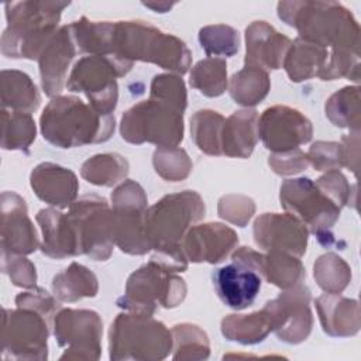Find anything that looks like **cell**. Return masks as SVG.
Returning <instances> with one entry per match:
<instances>
[{
	"mask_svg": "<svg viewBox=\"0 0 361 361\" xmlns=\"http://www.w3.org/2000/svg\"><path fill=\"white\" fill-rule=\"evenodd\" d=\"M31 188L45 203L56 207H68L78 196L79 183L72 171L44 162L31 172Z\"/></svg>",
	"mask_w": 361,
	"mask_h": 361,
	"instance_id": "7402d4cb",
	"label": "cell"
},
{
	"mask_svg": "<svg viewBox=\"0 0 361 361\" xmlns=\"http://www.w3.org/2000/svg\"><path fill=\"white\" fill-rule=\"evenodd\" d=\"M55 337L59 345L69 350L61 358L96 360L100 353L102 320L92 310H61L55 316Z\"/></svg>",
	"mask_w": 361,
	"mask_h": 361,
	"instance_id": "2e32d148",
	"label": "cell"
},
{
	"mask_svg": "<svg viewBox=\"0 0 361 361\" xmlns=\"http://www.w3.org/2000/svg\"><path fill=\"white\" fill-rule=\"evenodd\" d=\"M255 212V204L250 197L228 195L223 196L219 202L220 217L244 227Z\"/></svg>",
	"mask_w": 361,
	"mask_h": 361,
	"instance_id": "7bdbcfd3",
	"label": "cell"
},
{
	"mask_svg": "<svg viewBox=\"0 0 361 361\" xmlns=\"http://www.w3.org/2000/svg\"><path fill=\"white\" fill-rule=\"evenodd\" d=\"M278 16L295 27L299 38L330 51L360 52V25L337 1H279Z\"/></svg>",
	"mask_w": 361,
	"mask_h": 361,
	"instance_id": "6da1fadb",
	"label": "cell"
},
{
	"mask_svg": "<svg viewBox=\"0 0 361 361\" xmlns=\"http://www.w3.org/2000/svg\"><path fill=\"white\" fill-rule=\"evenodd\" d=\"M310 120L289 106L268 107L258 117V137L274 154L298 149L312 140Z\"/></svg>",
	"mask_w": 361,
	"mask_h": 361,
	"instance_id": "9a60e30c",
	"label": "cell"
},
{
	"mask_svg": "<svg viewBox=\"0 0 361 361\" xmlns=\"http://www.w3.org/2000/svg\"><path fill=\"white\" fill-rule=\"evenodd\" d=\"M213 285L220 300L234 309L251 306L259 293L264 278V255L250 247L233 254V262L213 272Z\"/></svg>",
	"mask_w": 361,
	"mask_h": 361,
	"instance_id": "8fae6325",
	"label": "cell"
},
{
	"mask_svg": "<svg viewBox=\"0 0 361 361\" xmlns=\"http://www.w3.org/2000/svg\"><path fill=\"white\" fill-rule=\"evenodd\" d=\"M190 85L209 97H217L227 87V65L221 58H206L190 72Z\"/></svg>",
	"mask_w": 361,
	"mask_h": 361,
	"instance_id": "d590c367",
	"label": "cell"
},
{
	"mask_svg": "<svg viewBox=\"0 0 361 361\" xmlns=\"http://www.w3.org/2000/svg\"><path fill=\"white\" fill-rule=\"evenodd\" d=\"M38 247L37 231L27 216L25 202L14 192L1 196V251L8 255L31 254Z\"/></svg>",
	"mask_w": 361,
	"mask_h": 361,
	"instance_id": "ac0fdd59",
	"label": "cell"
},
{
	"mask_svg": "<svg viewBox=\"0 0 361 361\" xmlns=\"http://www.w3.org/2000/svg\"><path fill=\"white\" fill-rule=\"evenodd\" d=\"M52 289L59 300L75 302L82 298L96 296L97 279L86 267L72 262L69 268L54 278Z\"/></svg>",
	"mask_w": 361,
	"mask_h": 361,
	"instance_id": "f1b7e54d",
	"label": "cell"
},
{
	"mask_svg": "<svg viewBox=\"0 0 361 361\" xmlns=\"http://www.w3.org/2000/svg\"><path fill=\"white\" fill-rule=\"evenodd\" d=\"M155 258L130 275L126 293L117 300L120 307L133 313L152 314L157 303L164 307L178 306L186 295L185 281Z\"/></svg>",
	"mask_w": 361,
	"mask_h": 361,
	"instance_id": "ba28073f",
	"label": "cell"
},
{
	"mask_svg": "<svg viewBox=\"0 0 361 361\" xmlns=\"http://www.w3.org/2000/svg\"><path fill=\"white\" fill-rule=\"evenodd\" d=\"M309 164L313 165L316 171H337L343 166L341 148L338 142H314L309 152L306 154Z\"/></svg>",
	"mask_w": 361,
	"mask_h": 361,
	"instance_id": "ee69618b",
	"label": "cell"
},
{
	"mask_svg": "<svg viewBox=\"0 0 361 361\" xmlns=\"http://www.w3.org/2000/svg\"><path fill=\"white\" fill-rule=\"evenodd\" d=\"M37 221L42 230L41 250L52 258L79 255L76 240L66 214L55 209H42L37 214Z\"/></svg>",
	"mask_w": 361,
	"mask_h": 361,
	"instance_id": "d4e9b609",
	"label": "cell"
},
{
	"mask_svg": "<svg viewBox=\"0 0 361 361\" xmlns=\"http://www.w3.org/2000/svg\"><path fill=\"white\" fill-rule=\"evenodd\" d=\"M307 234L306 226L289 213H265L254 223V240L258 247L298 258L306 252Z\"/></svg>",
	"mask_w": 361,
	"mask_h": 361,
	"instance_id": "e0dca14e",
	"label": "cell"
},
{
	"mask_svg": "<svg viewBox=\"0 0 361 361\" xmlns=\"http://www.w3.org/2000/svg\"><path fill=\"white\" fill-rule=\"evenodd\" d=\"M306 276L305 268L298 257L286 252L268 251L264 255V278L282 289L299 285Z\"/></svg>",
	"mask_w": 361,
	"mask_h": 361,
	"instance_id": "d6a6232c",
	"label": "cell"
},
{
	"mask_svg": "<svg viewBox=\"0 0 361 361\" xmlns=\"http://www.w3.org/2000/svg\"><path fill=\"white\" fill-rule=\"evenodd\" d=\"M109 56L127 63L152 62L180 75L190 66V51L182 39L138 20L111 24Z\"/></svg>",
	"mask_w": 361,
	"mask_h": 361,
	"instance_id": "7a4b0ae2",
	"label": "cell"
},
{
	"mask_svg": "<svg viewBox=\"0 0 361 361\" xmlns=\"http://www.w3.org/2000/svg\"><path fill=\"white\" fill-rule=\"evenodd\" d=\"M204 214V203L193 190L166 195L144 214V231L151 250L161 255L188 259L182 241Z\"/></svg>",
	"mask_w": 361,
	"mask_h": 361,
	"instance_id": "5b68a950",
	"label": "cell"
},
{
	"mask_svg": "<svg viewBox=\"0 0 361 361\" xmlns=\"http://www.w3.org/2000/svg\"><path fill=\"white\" fill-rule=\"evenodd\" d=\"M16 303L18 307L34 309L42 316H52L55 309H58V303L55 302V299L41 288L20 293L16 298Z\"/></svg>",
	"mask_w": 361,
	"mask_h": 361,
	"instance_id": "c3c4849f",
	"label": "cell"
},
{
	"mask_svg": "<svg viewBox=\"0 0 361 361\" xmlns=\"http://www.w3.org/2000/svg\"><path fill=\"white\" fill-rule=\"evenodd\" d=\"M48 323L34 309L20 307L18 310L4 309L3 353L16 358H45L47 357Z\"/></svg>",
	"mask_w": 361,
	"mask_h": 361,
	"instance_id": "5bb4252c",
	"label": "cell"
},
{
	"mask_svg": "<svg viewBox=\"0 0 361 361\" xmlns=\"http://www.w3.org/2000/svg\"><path fill=\"white\" fill-rule=\"evenodd\" d=\"M172 333L149 314H118L110 329L111 360H159L172 348Z\"/></svg>",
	"mask_w": 361,
	"mask_h": 361,
	"instance_id": "8992f818",
	"label": "cell"
},
{
	"mask_svg": "<svg viewBox=\"0 0 361 361\" xmlns=\"http://www.w3.org/2000/svg\"><path fill=\"white\" fill-rule=\"evenodd\" d=\"M44 138L59 148L104 142L114 131V116L100 114L75 96H56L39 118Z\"/></svg>",
	"mask_w": 361,
	"mask_h": 361,
	"instance_id": "3957f363",
	"label": "cell"
},
{
	"mask_svg": "<svg viewBox=\"0 0 361 361\" xmlns=\"http://www.w3.org/2000/svg\"><path fill=\"white\" fill-rule=\"evenodd\" d=\"M154 166L157 173H159L164 179L178 182L189 175L192 169V162L189 161V157L183 149L171 147L158 148L154 152Z\"/></svg>",
	"mask_w": 361,
	"mask_h": 361,
	"instance_id": "60d3db41",
	"label": "cell"
},
{
	"mask_svg": "<svg viewBox=\"0 0 361 361\" xmlns=\"http://www.w3.org/2000/svg\"><path fill=\"white\" fill-rule=\"evenodd\" d=\"M127 161L117 154H100L87 159L82 166V176L97 186H113L126 178Z\"/></svg>",
	"mask_w": 361,
	"mask_h": 361,
	"instance_id": "e575fe53",
	"label": "cell"
},
{
	"mask_svg": "<svg viewBox=\"0 0 361 361\" xmlns=\"http://www.w3.org/2000/svg\"><path fill=\"white\" fill-rule=\"evenodd\" d=\"M145 7H149V8H152V10H155L157 13L159 11V13H165V11H168V10H171L172 7H173V3H149V1H147V3H142Z\"/></svg>",
	"mask_w": 361,
	"mask_h": 361,
	"instance_id": "816d5d0a",
	"label": "cell"
},
{
	"mask_svg": "<svg viewBox=\"0 0 361 361\" xmlns=\"http://www.w3.org/2000/svg\"><path fill=\"white\" fill-rule=\"evenodd\" d=\"M314 279L327 293H340L351 279V269L338 255L324 254L314 262Z\"/></svg>",
	"mask_w": 361,
	"mask_h": 361,
	"instance_id": "74e56055",
	"label": "cell"
},
{
	"mask_svg": "<svg viewBox=\"0 0 361 361\" xmlns=\"http://www.w3.org/2000/svg\"><path fill=\"white\" fill-rule=\"evenodd\" d=\"M360 131H351L350 134L344 135L340 148H341V161L343 166H347L353 171V173H357L358 168V157H360Z\"/></svg>",
	"mask_w": 361,
	"mask_h": 361,
	"instance_id": "f907efd6",
	"label": "cell"
},
{
	"mask_svg": "<svg viewBox=\"0 0 361 361\" xmlns=\"http://www.w3.org/2000/svg\"><path fill=\"white\" fill-rule=\"evenodd\" d=\"M75 45L71 25H62L42 48L38 62L41 85L47 96L55 97L66 85L68 66L76 54Z\"/></svg>",
	"mask_w": 361,
	"mask_h": 361,
	"instance_id": "d6986e66",
	"label": "cell"
},
{
	"mask_svg": "<svg viewBox=\"0 0 361 361\" xmlns=\"http://www.w3.org/2000/svg\"><path fill=\"white\" fill-rule=\"evenodd\" d=\"M133 63L106 55L80 58L71 71L66 87L83 93L89 104L100 114H111L117 106L118 87L116 78L124 76Z\"/></svg>",
	"mask_w": 361,
	"mask_h": 361,
	"instance_id": "9c48e42d",
	"label": "cell"
},
{
	"mask_svg": "<svg viewBox=\"0 0 361 361\" xmlns=\"http://www.w3.org/2000/svg\"><path fill=\"white\" fill-rule=\"evenodd\" d=\"M323 330L330 336H353L360 330V307L354 299L326 293L316 299Z\"/></svg>",
	"mask_w": 361,
	"mask_h": 361,
	"instance_id": "603a6c76",
	"label": "cell"
},
{
	"mask_svg": "<svg viewBox=\"0 0 361 361\" xmlns=\"http://www.w3.org/2000/svg\"><path fill=\"white\" fill-rule=\"evenodd\" d=\"M149 97L164 100L182 111L186 109V89L176 75H157L151 83Z\"/></svg>",
	"mask_w": 361,
	"mask_h": 361,
	"instance_id": "b9f144b4",
	"label": "cell"
},
{
	"mask_svg": "<svg viewBox=\"0 0 361 361\" xmlns=\"http://www.w3.org/2000/svg\"><path fill=\"white\" fill-rule=\"evenodd\" d=\"M3 109L31 113L38 109L41 97L31 78L20 71L1 72Z\"/></svg>",
	"mask_w": 361,
	"mask_h": 361,
	"instance_id": "83f0119b",
	"label": "cell"
},
{
	"mask_svg": "<svg viewBox=\"0 0 361 361\" xmlns=\"http://www.w3.org/2000/svg\"><path fill=\"white\" fill-rule=\"evenodd\" d=\"M316 185L341 209L350 202L351 188L343 173L338 171H329L316 180Z\"/></svg>",
	"mask_w": 361,
	"mask_h": 361,
	"instance_id": "f6af8a7d",
	"label": "cell"
},
{
	"mask_svg": "<svg viewBox=\"0 0 361 361\" xmlns=\"http://www.w3.org/2000/svg\"><path fill=\"white\" fill-rule=\"evenodd\" d=\"M190 123L192 138L197 148L209 155H220L224 117L217 111L200 110L192 117Z\"/></svg>",
	"mask_w": 361,
	"mask_h": 361,
	"instance_id": "836d02e7",
	"label": "cell"
},
{
	"mask_svg": "<svg viewBox=\"0 0 361 361\" xmlns=\"http://www.w3.org/2000/svg\"><path fill=\"white\" fill-rule=\"evenodd\" d=\"M66 219L79 254H86L96 261L110 257L114 244V219L113 210L103 197L90 195L73 202Z\"/></svg>",
	"mask_w": 361,
	"mask_h": 361,
	"instance_id": "30bf717a",
	"label": "cell"
},
{
	"mask_svg": "<svg viewBox=\"0 0 361 361\" xmlns=\"http://www.w3.org/2000/svg\"><path fill=\"white\" fill-rule=\"evenodd\" d=\"M279 197L282 207L319 238L324 237L340 217L341 209L309 178L285 180Z\"/></svg>",
	"mask_w": 361,
	"mask_h": 361,
	"instance_id": "7c38bea8",
	"label": "cell"
},
{
	"mask_svg": "<svg viewBox=\"0 0 361 361\" xmlns=\"http://www.w3.org/2000/svg\"><path fill=\"white\" fill-rule=\"evenodd\" d=\"M262 310L268 317L271 330L286 343H300L312 330L310 290L300 283L267 302Z\"/></svg>",
	"mask_w": 361,
	"mask_h": 361,
	"instance_id": "4fadbf2b",
	"label": "cell"
},
{
	"mask_svg": "<svg viewBox=\"0 0 361 361\" xmlns=\"http://www.w3.org/2000/svg\"><path fill=\"white\" fill-rule=\"evenodd\" d=\"M258 140V113L254 109L234 111L224 120L221 131V154L248 158Z\"/></svg>",
	"mask_w": 361,
	"mask_h": 361,
	"instance_id": "cb8c5ba5",
	"label": "cell"
},
{
	"mask_svg": "<svg viewBox=\"0 0 361 361\" xmlns=\"http://www.w3.org/2000/svg\"><path fill=\"white\" fill-rule=\"evenodd\" d=\"M269 86V78L265 71L244 66L230 79V96L235 103L250 107L258 104L268 94Z\"/></svg>",
	"mask_w": 361,
	"mask_h": 361,
	"instance_id": "f546056e",
	"label": "cell"
},
{
	"mask_svg": "<svg viewBox=\"0 0 361 361\" xmlns=\"http://www.w3.org/2000/svg\"><path fill=\"white\" fill-rule=\"evenodd\" d=\"M111 202L113 207L145 209L147 196L138 183L133 180H126L111 193Z\"/></svg>",
	"mask_w": 361,
	"mask_h": 361,
	"instance_id": "7dc6e473",
	"label": "cell"
},
{
	"mask_svg": "<svg viewBox=\"0 0 361 361\" xmlns=\"http://www.w3.org/2000/svg\"><path fill=\"white\" fill-rule=\"evenodd\" d=\"M114 219V244L123 252L141 255L151 250L145 231L144 214L145 209L138 207H113Z\"/></svg>",
	"mask_w": 361,
	"mask_h": 361,
	"instance_id": "4316f807",
	"label": "cell"
},
{
	"mask_svg": "<svg viewBox=\"0 0 361 361\" xmlns=\"http://www.w3.org/2000/svg\"><path fill=\"white\" fill-rule=\"evenodd\" d=\"M223 334L241 344H254L262 341L271 331L268 317L264 310L251 314H230L221 322Z\"/></svg>",
	"mask_w": 361,
	"mask_h": 361,
	"instance_id": "4dcf8cb0",
	"label": "cell"
},
{
	"mask_svg": "<svg viewBox=\"0 0 361 361\" xmlns=\"http://www.w3.org/2000/svg\"><path fill=\"white\" fill-rule=\"evenodd\" d=\"M199 41L209 58L233 56L238 51V32L224 24L207 25L199 31Z\"/></svg>",
	"mask_w": 361,
	"mask_h": 361,
	"instance_id": "f35d334b",
	"label": "cell"
},
{
	"mask_svg": "<svg viewBox=\"0 0 361 361\" xmlns=\"http://www.w3.org/2000/svg\"><path fill=\"white\" fill-rule=\"evenodd\" d=\"M172 338L175 343L173 358H206L209 355V341L203 330L193 324H176L172 329Z\"/></svg>",
	"mask_w": 361,
	"mask_h": 361,
	"instance_id": "ab89813d",
	"label": "cell"
},
{
	"mask_svg": "<svg viewBox=\"0 0 361 361\" xmlns=\"http://www.w3.org/2000/svg\"><path fill=\"white\" fill-rule=\"evenodd\" d=\"M269 165L274 169V172L279 175H290L300 172L307 168L309 159L307 155L298 149H292L288 152H281V154H272L269 157Z\"/></svg>",
	"mask_w": 361,
	"mask_h": 361,
	"instance_id": "bcb514c9",
	"label": "cell"
},
{
	"mask_svg": "<svg viewBox=\"0 0 361 361\" xmlns=\"http://www.w3.org/2000/svg\"><path fill=\"white\" fill-rule=\"evenodd\" d=\"M3 141L4 149L27 151L35 140V123L31 113L7 111L3 109Z\"/></svg>",
	"mask_w": 361,
	"mask_h": 361,
	"instance_id": "8d00e7d4",
	"label": "cell"
},
{
	"mask_svg": "<svg viewBox=\"0 0 361 361\" xmlns=\"http://www.w3.org/2000/svg\"><path fill=\"white\" fill-rule=\"evenodd\" d=\"M235 231L220 223H206L192 226L186 233L182 248L192 262L217 264L223 261L237 245Z\"/></svg>",
	"mask_w": 361,
	"mask_h": 361,
	"instance_id": "ffe728a7",
	"label": "cell"
},
{
	"mask_svg": "<svg viewBox=\"0 0 361 361\" xmlns=\"http://www.w3.org/2000/svg\"><path fill=\"white\" fill-rule=\"evenodd\" d=\"M245 66L261 71L279 69L292 41L267 21H254L245 28Z\"/></svg>",
	"mask_w": 361,
	"mask_h": 361,
	"instance_id": "44dd1931",
	"label": "cell"
},
{
	"mask_svg": "<svg viewBox=\"0 0 361 361\" xmlns=\"http://www.w3.org/2000/svg\"><path fill=\"white\" fill-rule=\"evenodd\" d=\"M121 137L131 144L152 142L158 148L178 147L183 140V111L164 100L149 97L121 117Z\"/></svg>",
	"mask_w": 361,
	"mask_h": 361,
	"instance_id": "52a82bcc",
	"label": "cell"
},
{
	"mask_svg": "<svg viewBox=\"0 0 361 361\" xmlns=\"http://www.w3.org/2000/svg\"><path fill=\"white\" fill-rule=\"evenodd\" d=\"M6 255H8V254H6ZM10 259H11L10 262L7 259H3V264L10 265L8 274H10L13 283L17 286H23V288L35 286L37 274H35L34 265L30 261H27L25 258L16 257V255H10Z\"/></svg>",
	"mask_w": 361,
	"mask_h": 361,
	"instance_id": "681fc988",
	"label": "cell"
},
{
	"mask_svg": "<svg viewBox=\"0 0 361 361\" xmlns=\"http://www.w3.org/2000/svg\"><path fill=\"white\" fill-rule=\"evenodd\" d=\"M329 54L327 48L298 37L290 44L282 65L292 82H302L322 75Z\"/></svg>",
	"mask_w": 361,
	"mask_h": 361,
	"instance_id": "484cf974",
	"label": "cell"
},
{
	"mask_svg": "<svg viewBox=\"0 0 361 361\" xmlns=\"http://www.w3.org/2000/svg\"><path fill=\"white\" fill-rule=\"evenodd\" d=\"M360 87L345 86L326 102V116L340 128L360 131Z\"/></svg>",
	"mask_w": 361,
	"mask_h": 361,
	"instance_id": "1f68e13d",
	"label": "cell"
},
{
	"mask_svg": "<svg viewBox=\"0 0 361 361\" xmlns=\"http://www.w3.org/2000/svg\"><path fill=\"white\" fill-rule=\"evenodd\" d=\"M68 1L7 3V28L1 37V52L8 58L38 59L42 48L56 32Z\"/></svg>",
	"mask_w": 361,
	"mask_h": 361,
	"instance_id": "277c9868",
	"label": "cell"
}]
</instances>
